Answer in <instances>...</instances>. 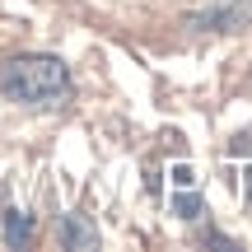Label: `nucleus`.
Returning a JSON list of instances; mask_svg holds the SVG:
<instances>
[{
    "label": "nucleus",
    "mask_w": 252,
    "mask_h": 252,
    "mask_svg": "<svg viewBox=\"0 0 252 252\" xmlns=\"http://www.w3.org/2000/svg\"><path fill=\"white\" fill-rule=\"evenodd\" d=\"M0 94L19 108H61L70 98V70L61 56H14L0 65Z\"/></svg>",
    "instance_id": "f257e3e1"
},
{
    "label": "nucleus",
    "mask_w": 252,
    "mask_h": 252,
    "mask_svg": "<svg viewBox=\"0 0 252 252\" xmlns=\"http://www.w3.org/2000/svg\"><path fill=\"white\" fill-rule=\"evenodd\" d=\"M61 243H65V248H98V229H94L84 215H65Z\"/></svg>",
    "instance_id": "f03ea898"
},
{
    "label": "nucleus",
    "mask_w": 252,
    "mask_h": 252,
    "mask_svg": "<svg viewBox=\"0 0 252 252\" xmlns=\"http://www.w3.org/2000/svg\"><path fill=\"white\" fill-rule=\"evenodd\" d=\"M28 238H33V220L19 215V210H9V215H5V243L9 248H24Z\"/></svg>",
    "instance_id": "7ed1b4c3"
}]
</instances>
